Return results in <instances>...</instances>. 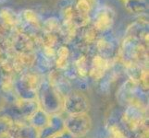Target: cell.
<instances>
[{
	"label": "cell",
	"instance_id": "1",
	"mask_svg": "<svg viewBox=\"0 0 149 138\" xmlns=\"http://www.w3.org/2000/svg\"><path fill=\"white\" fill-rule=\"evenodd\" d=\"M63 99L64 97L49 81H41L36 97L41 109L49 115L60 114L63 111Z\"/></svg>",
	"mask_w": 149,
	"mask_h": 138
},
{
	"label": "cell",
	"instance_id": "10",
	"mask_svg": "<svg viewBox=\"0 0 149 138\" xmlns=\"http://www.w3.org/2000/svg\"><path fill=\"white\" fill-rule=\"evenodd\" d=\"M107 69V59L102 56H96L92 62L90 76L94 80H101L106 74Z\"/></svg>",
	"mask_w": 149,
	"mask_h": 138
},
{
	"label": "cell",
	"instance_id": "12",
	"mask_svg": "<svg viewBox=\"0 0 149 138\" xmlns=\"http://www.w3.org/2000/svg\"><path fill=\"white\" fill-rule=\"evenodd\" d=\"M14 124V120L8 115L0 116V138H6Z\"/></svg>",
	"mask_w": 149,
	"mask_h": 138
},
{
	"label": "cell",
	"instance_id": "15",
	"mask_svg": "<svg viewBox=\"0 0 149 138\" xmlns=\"http://www.w3.org/2000/svg\"><path fill=\"white\" fill-rule=\"evenodd\" d=\"M49 138H74V137L71 136L66 130H63L62 132H60V133H58V134H56V135L51 136Z\"/></svg>",
	"mask_w": 149,
	"mask_h": 138
},
{
	"label": "cell",
	"instance_id": "4",
	"mask_svg": "<svg viewBox=\"0 0 149 138\" xmlns=\"http://www.w3.org/2000/svg\"><path fill=\"white\" fill-rule=\"evenodd\" d=\"M89 99L80 90H71L63 99V111L68 115L88 113Z\"/></svg>",
	"mask_w": 149,
	"mask_h": 138
},
{
	"label": "cell",
	"instance_id": "14",
	"mask_svg": "<svg viewBox=\"0 0 149 138\" xmlns=\"http://www.w3.org/2000/svg\"><path fill=\"white\" fill-rule=\"evenodd\" d=\"M69 57V51L66 47H61L58 52V61L56 65L59 68H64L67 64V60Z\"/></svg>",
	"mask_w": 149,
	"mask_h": 138
},
{
	"label": "cell",
	"instance_id": "8",
	"mask_svg": "<svg viewBox=\"0 0 149 138\" xmlns=\"http://www.w3.org/2000/svg\"><path fill=\"white\" fill-rule=\"evenodd\" d=\"M65 130L64 119L60 114L50 115L47 125L39 131V138H49Z\"/></svg>",
	"mask_w": 149,
	"mask_h": 138
},
{
	"label": "cell",
	"instance_id": "6",
	"mask_svg": "<svg viewBox=\"0 0 149 138\" xmlns=\"http://www.w3.org/2000/svg\"><path fill=\"white\" fill-rule=\"evenodd\" d=\"M6 138H39V131L22 121H14Z\"/></svg>",
	"mask_w": 149,
	"mask_h": 138
},
{
	"label": "cell",
	"instance_id": "3",
	"mask_svg": "<svg viewBox=\"0 0 149 138\" xmlns=\"http://www.w3.org/2000/svg\"><path fill=\"white\" fill-rule=\"evenodd\" d=\"M41 81L42 80L37 74H25L15 82L13 89L19 99L36 100Z\"/></svg>",
	"mask_w": 149,
	"mask_h": 138
},
{
	"label": "cell",
	"instance_id": "5",
	"mask_svg": "<svg viewBox=\"0 0 149 138\" xmlns=\"http://www.w3.org/2000/svg\"><path fill=\"white\" fill-rule=\"evenodd\" d=\"M65 130L74 138H83L91 131L93 122L88 113L68 115L64 119Z\"/></svg>",
	"mask_w": 149,
	"mask_h": 138
},
{
	"label": "cell",
	"instance_id": "11",
	"mask_svg": "<svg viewBox=\"0 0 149 138\" xmlns=\"http://www.w3.org/2000/svg\"><path fill=\"white\" fill-rule=\"evenodd\" d=\"M49 120L50 115L39 107L28 118V124L34 127L36 130L40 131L41 129H43L44 127L47 125Z\"/></svg>",
	"mask_w": 149,
	"mask_h": 138
},
{
	"label": "cell",
	"instance_id": "7",
	"mask_svg": "<svg viewBox=\"0 0 149 138\" xmlns=\"http://www.w3.org/2000/svg\"><path fill=\"white\" fill-rule=\"evenodd\" d=\"M39 103L37 100H15L12 105V111L18 117L27 119L32 115L33 112L39 108Z\"/></svg>",
	"mask_w": 149,
	"mask_h": 138
},
{
	"label": "cell",
	"instance_id": "2",
	"mask_svg": "<svg viewBox=\"0 0 149 138\" xmlns=\"http://www.w3.org/2000/svg\"><path fill=\"white\" fill-rule=\"evenodd\" d=\"M146 110L141 105L129 104L122 114V124L127 131L138 132L142 131L146 126Z\"/></svg>",
	"mask_w": 149,
	"mask_h": 138
},
{
	"label": "cell",
	"instance_id": "9",
	"mask_svg": "<svg viewBox=\"0 0 149 138\" xmlns=\"http://www.w3.org/2000/svg\"><path fill=\"white\" fill-rule=\"evenodd\" d=\"M113 13L111 9L102 8L101 11L98 12L96 16V19L95 22V26L97 30L106 32L111 28L113 22H114V18H113Z\"/></svg>",
	"mask_w": 149,
	"mask_h": 138
},
{
	"label": "cell",
	"instance_id": "13",
	"mask_svg": "<svg viewBox=\"0 0 149 138\" xmlns=\"http://www.w3.org/2000/svg\"><path fill=\"white\" fill-rule=\"evenodd\" d=\"M125 4L128 10L133 13H140L146 9V4L140 0H130Z\"/></svg>",
	"mask_w": 149,
	"mask_h": 138
},
{
	"label": "cell",
	"instance_id": "16",
	"mask_svg": "<svg viewBox=\"0 0 149 138\" xmlns=\"http://www.w3.org/2000/svg\"><path fill=\"white\" fill-rule=\"evenodd\" d=\"M122 1L124 2V3H126V2H128V1H130V0H122Z\"/></svg>",
	"mask_w": 149,
	"mask_h": 138
}]
</instances>
